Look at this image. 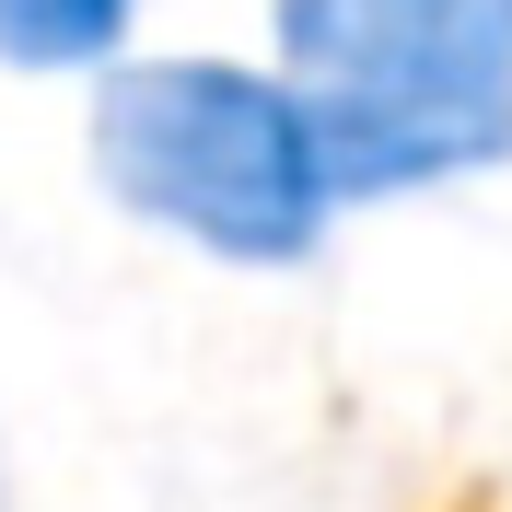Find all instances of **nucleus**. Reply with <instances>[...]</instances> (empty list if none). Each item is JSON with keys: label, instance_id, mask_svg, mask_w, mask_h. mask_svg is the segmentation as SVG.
Wrapping results in <instances>:
<instances>
[{"label": "nucleus", "instance_id": "1", "mask_svg": "<svg viewBox=\"0 0 512 512\" xmlns=\"http://www.w3.org/2000/svg\"><path fill=\"white\" fill-rule=\"evenodd\" d=\"M268 24L338 198L512 163V0H280Z\"/></svg>", "mask_w": 512, "mask_h": 512}, {"label": "nucleus", "instance_id": "2", "mask_svg": "<svg viewBox=\"0 0 512 512\" xmlns=\"http://www.w3.org/2000/svg\"><path fill=\"white\" fill-rule=\"evenodd\" d=\"M94 175L140 222L187 233L233 268H291L338 222L315 117L291 82L233 59H140L94 94Z\"/></svg>", "mask_w": 512, "mask_h": 512}, {"label": "nucleus", "instance_id": "3", "mask_svg": "<svg viewBox=\"0 0 512 512\" xmlns=\"http://www.w3.org/2000/svg\"><path fill=\"white\" fill-rule=\"evenodd\" d=\"M140 0H0V59L12 70H94L117 59V35Z\"/></svg>", "mask_w": 512, "mask_h": 512}, {"label": "nucleus", "instance_id": "4", "mask_svg": "<svg viewBox=\"0 0 512 512\" xmlns=\"http://www.w3.org/2000/svg\"><path fill=\"white\" fill-rule=\"evenodd\" d=\"M0 501H12V489H0Z\"/></svg>", "mask_w": 512, "mask_h": 512}]
</instances>
